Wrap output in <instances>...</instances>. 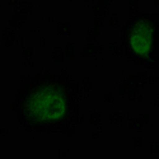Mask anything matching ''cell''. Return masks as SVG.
<instances>
[{
    "label": "cell",
    "instance_id": "obj_1",
    "mask_svg": "<svg viewBox=\"0 0 159 159\" xmlns=\"http://www.w3.org/2000/svg\"><path fill=\"white\" fill-rule=\"evenodd\" d=\"M13 107L27 130L64 132L78 121L79 89L69 75L41 71L22 85Z\"/></svg>",
    "mask_w": 159,
    "mask_h": 159
},
{
    "label": "cell",
    "instance_id": "obj_2",
    "mask_svg": "<svg viewBox=\"0 0 159 159\" xmlns=\"http://www.w3.org/2000/svg\"><path fill=\"white\" fill-rule=\"evenodd\" d=\"M124 51L136 65L155 66L159 56V25L153 16L139 13L129 19L122 30Z\"/></svg>",
    "mask_w": 159,
    "mask_h": 159
}]
</instances>
